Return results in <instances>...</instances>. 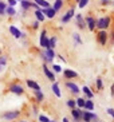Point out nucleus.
Listing matches in <instances>:
<instances>
[{"label":"nucleus","instance_id":"nucleus-1","mask_svg":"<svg viewBox=\"0 0 114 122\" xmlns=\"http://www.w3.org/2000/svg\"><path fill=\"white\" fill-rule=\"evenodd\" d=\"M110 25H111V16L110 15H106V16H102V18L97 19V24H95L97 30H107Z\"/></svg>","mask_w":114,"mask_h":122},{"label":"nucleus","instance_id":"nucleus-2","mask_svg":"<svg viewBox=\"0 0 114 122\" xmlns=\"http://www.w3.org/2000/svg\"><path fill=\"white\" fill-rule=\"evenodd\" d=\"M42 59L44 63H51L52 65L54 63V59L57 58V54H55V51H54V48H46V50L42 52Z\"/></svg>","mask_w":114,"mask_h":122},{"label":"nucleus","instance_id":"nucleus-3","mask_svg":"<svg viewBox=\"0 0 114 122\" xmlns=\"http://www.w3.org/2000/svg\"><path fill=\"white\" fill-rule=\"evenodd\" d=\"M20 115H21L20 110H12V111H4L0 118L4 119V121H15V119H18Z\"/></svg>","mask_w":114,"mask_h":122},{"label":"nucleus","instance_id":"nucleus-4","mask_svg":"<svg viewBox=\"0 0 114 122\" xmlns=\"http://www.w3.org/2000/svg\"><path fill=\"white\" fill-rule=\"evenodd\" d=\"M95 38H97V42H98L101 46H106L107 42H109V34H107L106 30H98Z\"/></svg>","mask_w":114,"mask_h":122},{"label":"nucleus","instance_id":"nucleus-5","mask_svg":"<svg viewBox=\"0 0 114 122\" xmlns=\"http://www.w3.org/2000/svg\"><path fill=\"white\" fill-rule=\"evenodd\" d=\"M8 91L15 95H23L24 94V87L21 86L20 83H11L8 86Z\"/></svg>","mask_w":114,"mask_h":122},{"label":"nucleus","instance_id":"nucleus-6","mask_svg":"<svg viewBox=\"0 0 114 122\" xmlns=\"http://www.w3.org/2000/svg\"><path fill=\"white\" fill-rule=\"evenodd\" d=\"M97 119H98V117H97L95 113H93V111H90V110L82 111V122H94Z\"/></svg>","mask_w":114,"mask_h":122},{"label":"nucleus","instance_id":"nucleus-7","mask_svg":"<svg viewBox=\"0 0 114 122\" xmlns=\"http://www.w3.org/2000/svg\"><path fill=\"white\" fill-rule=\"evenodd\" d=\"M39 43H40V47H43L44 50H46V48H50V43H48V36H47V31H46V30H42V32H40Z\"/></svg>","mask_w":114,"mask_h":122},{"label":"nucleus","instance_id":"nucleus-8","mask_svg":"<svg viewBox=\"0 0 114 122\" xmlns=\"http://www.w3.org/2000/svg\"><path fill=\"white\" fill-rule=\"evenodd\" d=\"M42 68H43V72H44V75L47 76V79H48V81H51V82H55V81H57L55 72H54L52 70H50V68H48L47 63H43V65H42Z\"/></svg>","mask_w":114,"mask_h":122},{"label":"nucleus","instance_id":"nucleus-9","mask_svg":"<svg viewBox=\"0 0 114 122\" xmlns=\"http://www.w3.org/2000/svg\"><path fill=\"white\" fill-rule=\"evenodd\" d=\"M85 22H86V28L89 31H95V24H97V19L91 15L86 16L85 18Z\"/></svg>","mask_w":114,"mask_h":122},{"label":"nucleus","instance_id":"nucleus-10","mask_svg":"<svg viewBox=\"0 0 114 122\" xmlns=\"http://www.w3.org/2000/svg\"><path fill=\"white\" fill-rule=\"evenodd\" d=\"M66 89H68V91H70V93H73L74 95H78V94L81 93L79 86L75 82H71V81H67V82H66Z\"/></svg>","mask_w":114,"mask_h":122},{"label":"nucleus","instance_id":"nucleus-11","mask_svg":"<svg viewBox=\"0 0 114 122\" xmlns=\"http://www.w3.org/2000/svg\"><path fill=\"white\" fill-rule=\"evenodd\" d=\"M74 20H75V24L78 25L79 30H85L86 28V22H85V16L82 14H75L74 16Z\"/></svg>","mask_w":114,"mask_h":122},{"label":"nucleus","instance_id":"nucleus-12","mask_svg":"<svg viewBox=\"0 0 114 122\" xmlns=\"http://www.w3.org/2000/svg\"><path fill=\"white\" fill-rule=\"evenodd\" d=\"M82 111H83V109H79V107L71 109V117H73V119H74V122L82 121Z\"/></svg>","mask_w":114,"mask_h":122},{"label":"nucleus","instance_id":"nucleus-13","mask_svg":"<svg viewBox=\"0 0 114 122\" xmlns=\"http://www.w3.org/2000/svg\"><path fill=\"white\" fill-rule=\"evenodd\" d=\"M8 30H10V34L14 36L15 39H20V38H23V32H21L16 25H12V24L8 25Z\"/></svg>","mask_w":114,"mask_h":122},{"label":"nucleus","instance_id":"nucleus-14","mask_svg":"<svg viewBox=\"0 0 114 122\" xmlns=\"http://www.w3.org/2000/svg\"><path fill=\"white\" fill-rule=\"evenodd\" d=\"M74 16H75V7H71L63 16H62V23H68Z\"/></svg>","mask_w":114,"mask_h":122},{"label":"nucleus","instance_id":"nucleus-15","mask_svg":"<svg viewBox=\"0 0 114 122\" xmlns=\"http://www.w3.org/2000/svg\"><path fill=\"white\" fill-rule=\"evenodd\" d=\"M40 10H42V12L44 14V16H46V18H48V19H54L55 16H57V14H58V12L55 11V10H54L52 7H48V8H40Z\"/></svg>","mask_w":114,"mask_h":122},{"label":"nucleus","instance_id":"nucleus-16","mask_svg":"<svg viewBox=\"0 0 114 122\" xmlns=\"http://www.w3.org/2000/svg\"><path fill=\"white\" fill-rule=\"evenodd\" d=\"M63 76H64V79H74V78H78V72L71 70V68H64Z\"/></svg>","mask_w":114,"mask_h":122},{"label":"nucleus","instance_id":"nucleus-17","mask_svg":"<svg viewBox=\"0 0 114 122\" xmlns=\"http://www.w3.org/2000/svg\"><path fill=\"white\" fill-rule=\"evenodd\" d=\"M32 93L35 95V102L36 103H42L44 101V94L42 93V90H32Z\"/></svg>","mask_w":114,"mask_h":122},{"label":"nucleus","instance_id":"nucleus-18","mask_svg":"<svg viewBox=\"0 0 114 122\" xmlns=\"http://www.w3.org/2000/svg\"><path fill=\"white\" fill-rule=\"evenodd\" d=\"M26 85H27V87L31 89V90H40L39 83L35 82L34 79H26Z\"/></svg>","mask_w":114,"mask_h":122},{"label":"nucleus","instance_id":"nucleus-19","mask_svg":"<svg viewBox=\"0 0 114 122\" xmlns=\"http://www.w3.org/2000/svg\"><path fill=\"white\" fill-rule=\"evenodd\" d=\"M51 90H52V93L57 95L58 98L62 97V91H61V87H59V85H58L57 82H52V86H51Z\"/></svg>","mask_w":114,"mask_h":122},{"label":"nucleus","instance_id":"nucleus-20","mask_svg":"<svg viewBox=\"0 0 114 122\" xmlns=\"http://www.w3.org/2000/svg\"><path fill=\"white\" fill-rule=\"evenodd\" d=\"M34 14H35V18H36V20H38V22L39 23H42V22H44V20H46V16H44V14H43L42 12V10H35V12H34Z\"/></svg>","mask_w":114,"mask_h":122},{"label":"nucleus","instance_id":"nucleus-21","mask_svg":"<svg viewBox=\"0 0 114 122\" xmlns=\"http://www.w3.org/2000/svg\"><path fill=\"white\" fill-rule=\"evenodd\" d=\"M4 12H5V15L10 16V18H12V16L16 15V10H15V7H11V5H7L5 10H4Z\"/></svg>","mask_w":114,"mask_h":122},{"label":"nucleus","instance_id":"nucleus-22","mask_svg":"<svg viewBox=\"0 0 114 122\" xmlns=\"http://www.w3.org/2000/svg\"><path fill=\"white\" fill-rule=\"evenodd\" d=\"M7 63H8V58L5 55H0V72L4 70V67L7 66Z\"/></svg>","mask_w":114,"mask_h":122},{"label":"nucleus","instance_id":"nucleus-23","mask_svg":"<svg viewBox=\"0 0 114 122\" xmlns=\"http://www.w3.org/2000/svg\"><path fill=\"white\" fill-rule=\"evenodd\" d=\"M85 110H90V111H93L94 110V102L90 98H87V99L85 101Z\"/></svg>","mask_w":114,"mask_h":122},{"label":"nucleus","instance_id":"nucleus-24","mask_svg":"<svg viewBox=\"0 0 114 122\" xmlns=\"http://www.w3.org/2000/svg\"><path fill=\"white\" fill-rule=\"evenodd\" d=\"M82 91H83V94H85L86 97L90 98V99L94 97V93L91 91V89H90L89 86H83V87H82Z\"/></svg>","mask_w":114,"mask_h":122},{"label":"nucleus","instance_id":"nucleus-25","mask_svg":"<svg viewBox=\"0 0 114 122\" xmlns=\"http://www.w3.org/2000/svg\"><path fill=\"white\" fill-rule=\"evenodd\" d=\"M62 7H63V0H55L52 4V8L55 10L57 12H59L62 10Z\"/></svg>","mask_w":114,"mask_h":122},{"label":"nucleus","instance_id":"nucleus-26","mask_svg":"<svg viewBox=\"0 0 114 122\" xmlns=\"http://www.w3.org/2000/svg\"><path fill=\"white\" fill-rule=\"evenodd\" d=\"M38 5H39L40 8H48V7H51V4L47 1V0H34Z\"/></svg>","mask_w":114,"mask_h":122},{"label":"nucleus","instance_id":"nucleus-27","mask_svg":"<svg viewBox=\"0 0 114 122\" xmlns=\"http://www.w3.org/2000/svg\"><path fill=\"white\" fill-rule=\"evenodd\" d=\"M48 43H50V48H55L58 43V36L57 35H52L51 38H48Z\"/></svg>","mask_w":114,"mask_h":122},{"label":"nucleus","instance_id":"nucleus-28","mask_svg":"<svg viewBox=\"0 0 114 122\" xmlns=\"http://www.w3.org/2000/svg\"><path fill=\"white\" fill-rule=\"evenodd\" d=\"M71 36H73V40H74V44H75V46H79V44H82V39H81V35H79V34L74 32Z\"/></svg>","mask_w":114,"mask_h":122},{"label":"nucleus","instance_id":"nucleus-29","mask_svg":"<svg viewBox=\"0 0 114 122\" xmlns=\"http://www.w3.org/2000/svg\"><path fill=\"white\" fill-rule=\"evenodd\" d=\"M95 86L98 91H102L104 90V82H102V78H97L95 79Z\"/></svg>","mask_w":114,"mask_h":122},{"label":"nucleus","instance_id":"nucleus-30","mask_svg":"<svg viewBox=\"0 0 114 122\" xmlns=\"http://www.w3.org/2000/svg\"><path fill=\"white\" fill-rule=\"evenodd\" d=\"M85 98H77L75 99V102H77V107H79V109H83L85 107Z\"/></svg>","mask_w":114,"mask_h":122},{"label":"nucleus","instance_id":"nucleus-31","mask_svg":"<svg viewBox=\"0 0 114 122\" xmlns=\"http://www.w3.org/2000/svg\"><path fill=\"white\" fill-rule=\"evenodd\" d=\"M66 105H67L70 109H74L77 107V102H75V99H73V98H70V99L66 101Z\"/></svg>","mask_w":114,"mask_h":122},{"label":"nucleus","instance_id":"nucleus-32","mask_svg":"<svg viewBox=\"0 0 114 122\" xmlns=\"http://www.w3.org/2000/svg\"><path fill=\"white\" fill-rule=\"evenodd\" d=\"M5 7H7V3H4V1L0 0V16H4V15H5V12H4Z\"/></svg>","mask_w":114,"mask_h":122},{"label":"nucleus","instance_id":"nucleus-33","mask_svg":"<svg viewBox=\"0 0 114 122\" xmlns=\"http://www.w3.org/2000/svg\"><path fill=\"white\" fill-rule=\"evenodd\" d=\"M89 1H90V0H79V1H78V7L79 8L87 7V5H89Z\"/></svg>","mask_w":114,"mask_h":122},{"label":"nucleus","instance_id":"nucleus-34","mask_svg":"<svg viewBox=\"0 0 114 122\" xmlns=\"http://www.w3.org/2000/svg\"><path fill=\"white\" fill-rule=\"evenodd\" d=\"M52 71L57 72V74H59V72H62V67L59 65H55V63H52Z\"/></svg>","mask_w":114,"mask_h":122},{"label":"nucleus","instance_id":"nucleus-35","mask_svg":"<svg viewBox=\"0 0 114 122\" xmlns=\"http://www.w3.org/2000/svg\"><path fill=\"white\" fill-rule=\"evenodd\" d=\"M111 3H113L111 0H101V5H102V7H107V5H110Z\"/></svg>","mask_w":114,"mask_h":122},{"label":"nucleus","instance_id":"nucleus-36","mask_svg":"<svg viewBox=\"0 0 114 122\" xmlns=\"http://www.w3.org/2000/svg\"><path fill=\"white\" fill-rule=\"evenodd\" d=\"M39 121L40 122H48V121H50V118H48V117H46V115L40 114L39 115Z\"/></svg>","mask_w":114,"mask_h":122},{"label":"nucleus","instance_id":"nucleus-37","mask_svg":"<svg viewBox=\"0 0 114 122\" xmlns=\"http://www.w3.org/2000/svg\"><path fill=\"white\" fill-rule=\"evenodd\" d=\"M32 113H34V115L39 114V109H38V106H36V105H32Z\"/></svg>","mask_w":114,"mask_h":122},{"label":"nucleus","instance_id":"nucleus-38","mask_svg":"<svg viewBox=\"0 0 114 122\" xmlns=\"http://www.w3.org/2000/svg\"><path fill=\"white\" fill-rule=\"evenodd\" d=\"M16 4H18V1H16V0H8L7 5H11V7H15Z\"/></svg>","mask_w":114,"mask_h":122},{"label":"nucleus","instance_id":"nucleus-39","mask_svg":"<svg viewBox=\"0 0 114 122\" xmlns=\"http://www.w3.org/2000/svg\"><path fill=\"white\" fill-rule=\"evenodd\" d=\"M38 28H39V22L35 20V22L32 23V30H38Z\"/></svg>","mask_w":114,"mask_h":122},{"label":"nucleus","instance_id":"nucleus-40","mask_svg":"<svg viewBox=\"0 0 114 122\" xmlns=\"http://www.w3.org/2000/svg\"><path fill=\"white\" fill-rule=\"evenodd\" d=\"M106 113H107V114H110L111 115V117H113V119H114V109H107V110H106Z\"/></svg>","mask_w":114,"mask_h":122},{"label":"nucleus","instance_id":"nucleus-41","mask_svg":"<svg viewBox=\"0 0 114 122\" xmlns=\"http://www.w3.org/2000/svg\"><path fill=\"white\" fill-rule=\"evenodd\" d=\"M110 90H111V97H114V83H113V85H111Z\"/></svg>","mask_w":114,"mask_h":122},{"label":"nucleus","instance_id":"nucleus-42","mask_svg":"<svg viewBox=\"0 0 114 122\" xmlns=\"http://www.w3.org/2000/svg\"><path fill=\"white\" fill-rule=\"evenodd\" d=\"M57 56L59 58V59H61V61H63V63H64V62H66V59H64V58L62 56V55H57Z\"/></svg>","mask_w":114,"mask_h":122},{"label":"nucleus","instance_id":"nucleus-43","mask_svg":"<svg viewBox=\"0 0 114 122\" xmlns=\"http://www.w3.org/2000/svg\"><path fill=\"white\" fill-rule=\"evenodd\" d=\"M63 122H70V121H68L67 117H63Z\"/></svg>","mask_w":114,"mask_h":122},{"label":"nucleus","instance_id":"nucleus-44","mask_svg":"<svg viewBox=\"0 0 114 122\" xmlns=\"http://www.w3.org/2000/svg\"><path fill=\"white\" fill-rule=\"evenodd\" d=\"M18 122H28V121H26V119H21V121H18Z\"/></svg>","mask_w":114,"mask_h":122},{"label":"nucleus","instance_id":"nucleus-45","mask_svg":"<svg viewBox=\"0 0 114 122\" xmlns=\"http://www.w3.org/2000/svg\"><path fill=\"white\" fill-rule=\"evenodd\" d=\"M48 122H58V121H54V119H52V121H51V119H50V121H48Z\"/></svg>","mask_w":114,"mask_h":122},{"label":"nucleus","instance_id":"nucleus-46","mask_svg":"<svg viewBox=\"0 0 114 122\" xmlns=\"http://www.w3.org/2000/svg\"><path fill=\"white\" fill-rule=\"evenodd\" d=\"M75 1H77V3H78V1H79V0H75Z\"/></svg>","mask_w":114,"mask_h":122},{"label":"nucleus","instance_id":"nucleus-47","mask_svg":"<svg viewBox=\"0 0 114 122\" xmlns=\"http://www.w3.org/2000/svg\"><path fill=\"white\" fill-rule=\"evenodd\" d=\"M0 55H1V50H0Z\"/></svg>","mask_w":114,"mask_h":122},{"label":"nucleus","instance_id":"nucleus-48","mask_svg":"<svg viewBox=\"0 0 114 122\" xmlns=\"http://www.w3.org/2000/svg\"><path fill=\"white\" fill-rule=\"evenodd\" d=\"M16 1H21V0H16Z\"/></svg>","mask_w":114,"mask_h":122},{"label":"nucleus","instance_id":"nucleus-49","mask_svg":"<svg viewBox=\"0 0 114 122\" xmlns=\"http://www.w3.org/2000/svg\"><path fill=\"white\" fill-rule=\"evenodd\" d=\"M111 4H113V5H114V1H113V3H111Z\"/></svg>","mask_w":114,"mask_h":122},{"label":"nucleus","instance_id":"nucleus-50","mask_svg":"<svg viewBox=\"0 0 114 122\" xmlns=\"http://www.w3.org/2000/svg\"><path fill=\"white\" fill-rule=\"evenodd\" d=\"M94 122H98V121H94Z\"/></svg>","mask_w":114,"mask_h":122},{"label":"nucleus","instance_id":"nucleus-51","mask_svg":"<svg viewBox=\"0 0 114 122\" xmlns=\"http://www.w3.org/2000/svg\"><path fill=\"white\" fill-rule=\"evenodd\" d=\"M111 1H114V0H111Z\"/></svg>","mask_w":114,"mask_h":122}]
</instances>
